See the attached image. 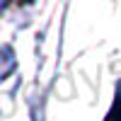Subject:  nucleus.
I'll list each match as a JSON object with an SVG mask.
<instances>
[{
  "mask_svg": "<svg viewBox=\"0 0 121 121\" xmlns=\"http://www.w3.org/2000/svg\"><path fill=\"white\" fill-rule=\"evenodd\" d=\"M107 121H121V85H119V92H116V99H114V107L109 109Z\"/></svg>",
  "mask_w": 121,
  "mask_h": 121,
  "instance_id": "f257e3e1",
  "label": "nucleus"
},
{
  "mask_svg": "<svg viewBox=\"0 0 121 121\" xmlns=\"http://www.w3.org/2000/svg\"><path fill=\"white\" fill-rule=\"evenodd\" d=\"M0 10H3V5H0Z\"/></svg>",
  "mask_w": 121,
  "mask_h": 121,
  "instance_id": "f03ea898",
  "label": "nucleus"
}]
</instances>
